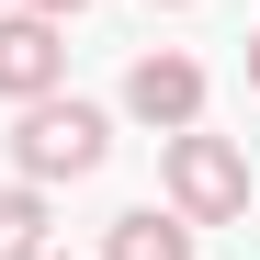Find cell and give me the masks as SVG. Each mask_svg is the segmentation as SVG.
Returning <instances> with one entry per match:
<instances>
[{"label": "cell", "mask_w": 260, "mask_h": 260, "mask_svg": "<svg viewBox=\"0 0 260 260\" xmlns=\"http://www.w3.org/2000/svg\"><path fill=\"white\" fill-rule=\"evenodd\" d=\"M102 158H113V124H102V102H79V91L12 102V181L57 192V181H91Z\"/></svg>", "instance_id": "6da1fadb"}, {"label": "cell", "mask_w": 260, "mask_h": 260, "mask_svg": "<svg viewBox=\"0 0 260 260\" xmlns=\"http://www.w3.org/2000/svg\"><path fill=\"white\" fill-rule=\"evenodd\" d=\"M158 192H170V215H181V226H226V215H249V147L181 124V136L158 147Z\"/></svg>", "instance_id": "7a4b0ae2"}, {"label": "cell", "mask_w": 260, "mask_h": 260, "mask_svg": "<svg viewBox=\"0 0 260 260\" xmlns=\"http://www.w3.org/2000/svg\"><path fill=\"white\" fill-rule=\"evenodd\" d=\"M124 113H136V124H158V136L204 124V57H181V46H147L136 68H124Z\"/></svg>", "instance_id": "3957f363"}, {"label": "cell", "mask_w": 260, "mask_h": 260, "mask_svg": "<svg viewBox=\"0 0 260 260\" xmlns=\"http://www.w3.org/2000/svg\"><path fill=\"white\" fill-rule=\"evenodd\" d=\"M46 91H68V23L0 12V102H46Z\"/></svg>", "instance_id": "277c9868"}, {"label": "cell", "mask_w": 260, "mask_h": 260, "mask_svg": "<svg viewBox=\"0 0 260 260\" xmlns=\"http://www.w3.org/2000/svg\"><path fill=\"white\" fill-rule=\"evenodd\" d=\"M102 260H204V226H181L170 204H136L102 226Z\"/></svg>", "instance_id": "5b68a950"}, {"label": "cell", "mask_w": 260, "mask_h": 260, "mask_svg": "<svg viewBox=\"0 0 260 260\" xmlns=\"http://www.w3.org/2000/svg\"><path fill=\"white\" fill-rule=\"evenodd\" d=\"M57 249V204L34 181H0V260H46Z\"/></svg>", "instance_id": "8992f818"}, {"label": "cell", "mask_w": 260, "mask_h": 260, "mask_svg": "<svg viewBox=\"0 0 260 260\" xmlns=\"http://www.w3.org/2000/svg\"><path fill=\"white\" fill-rule=\"evenodd\" d=\"M12 12H46V23H79L91 0H12Z\"/></svg>", "instance_id": "52a82bcc"}, {"label": "cell", "mask_w": 260, "mask_h": 260, "mask_svg": "<svg viewBox=\"0 0 260 260\" xmlns=\"http://www.w3.org/2000/svg\"><path fill=\"white\" fill-rule=\"evenodd\" d=\"M249 91H260V34H249Z\"/></svg>", "instance_id": "ba28073f"}, {"label": "cell", "mask_w": 260, "mask_h": 260, "mask_svg": "<svg viewBox=\"0 0 260 260\" xmlns=\"http://www.w3.org/2000/svg\"><path fill=\"white\" fill-rule=\"evenodd\" d=\"M158 12H192V0H158Z\"/></svg>", "instance_id": "9c48e42d"}, {"label": "cell", "mask_w": 260, "mask_h": 260, "mask_svg": "<svg viewBox=\"0 0 260 260\" xmlns=\"http://www.w3.org/2000/svg\"><path fill=\"white\" fill-rule=\"evenodd\" d=\"M46 260H79V249H46Z\"/></svg>", "instance_id": "30bf717a"}, {"label": "cell", "mask_w": 260, "mask_h": 260, "mask_svg": "<svg viewBox=\"0 0 260 260\" xmlns=\"http://www.w3.org/2000/svg\"><path fill=\"white\" fill-rule=\"evenodd\" d=\"M0 12H12V0H0Z\"/></svg>", "instance_id": "8fae6325"}]
</instances>
